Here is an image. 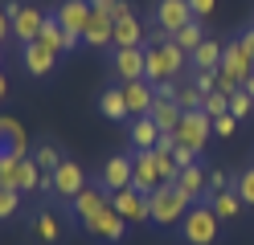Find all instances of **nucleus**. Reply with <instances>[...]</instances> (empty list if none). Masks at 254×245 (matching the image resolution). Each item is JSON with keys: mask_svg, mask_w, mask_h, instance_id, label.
I'll return each mask as SVG.
<instances>
[{"mask_svg": "<svg viewBox=\"0 0 254 245\" xmlns=\"http://www.w3.org/2000/svg\"><path fill=\"white\" fill-rule=\"evenodd\" d=\"M94 184H103L111 196H115V192H123V188H131V155H111L103 168H99Z\"/></svg>", "mask_w": 254, "mask_h": 245, "instance_id": "nucleus-15", "label": "nucleus"}, {"mask_svg": "<svg viewBox=\"0 0 254 245\" xmlns=\"http://www.w3.org/2000/svg\"><path fill=\"white\" fill-rule=\"evenodd\" d=\"M41 21H45V12L37 4H21V12L12 16V41L17 45H29V41H37V33H41Z\"/></svg>", "mask_w": 254, "mask_h": 245, "instance_id": "nucleus-21", "label": "nucleus"}, {"mask_svg": "<svg viewBox=\"0 0 254 245\" xmlns=\"http://www.w3.org/2000/svg\"><path fill=\"white\" fill-rule=\"evenodd\" d=\"M107 204H111V192H107L103 184H94V180H90V184H86V188L70 200V212H74V221H78V225H86L94 212L107 208Z\"/></svg>", "mask_w": 254, "mask_h": 245, "instance_id": "nucleus-14", "label": "nucleus"}, {"mask_svg": "<svg viewBox=\"0 0 254 245\" xmlns=\"http://www.w3.org/2000/svg\"><path fill=\"white\" fill-rule=\"evenodd\" d=\"M4 98H8V74L0 70V102H4Z\"/></svg>", "mask_w": 254, "mask_h": 245, "instance_id": "nucleus-47", "label": "nucleus"}, {"mask_svg": "<svg viewBox=\"0 0 254 245\" xmlns=\"http://www.w3.org/2000/svg\"><path fill=\"white\" fill-rule=\"evenodd\" d=\"M181 102L177 98H156L152 102V123L160 127V131H177V123H181Z\"/></svg>", "mask_w": 254, "mask_h": 245, "instance_id": "nucleus-28", "label": "nucleus"}, {"mask_svg": "<svg viewBox=\"0 0 254 245\" xmlns=\"http://www.w3.org/2000/svg\"><path fill=\"white\" fill-rule=\"evenodd\" d=\"M111 208H115L127 225H152V204H148V196L135 192V188L115 192V196H111Z\"/></svg>", "mask_w": 254, "mask_h": 245, "instance_id": "nucleus-10", "label": "nucleus"}, {"mask_svg": "<svg viewBox=\"0 0 254 245\" xmlns=\"http://www.w3.org/2000/svg\"><path fill=\"white\" fill-rule=\"evenodd\" d=\"M17 192H21V196H29V192L50 196V192H54V188H50V176H45L37 163H33V155H25V159H21V172H17Z\"/></svg>", "mask_w": 254, "mask_h": 245, "instance_id": "nucleus-23", "label": "nucleus"}, {"mask_svg": "<svg viewBox=\"0 0 254 245\" xmlns=\"http://www.w3.org/2000/svg\"><path fill=\"white\" fill-rule=\"evenodd\" d=\"M115 4H119V0H90V8H94V12H107V16L115 12Z\"/></svg>", "mask_w": 254, "mask_h": 245, "instance_id": "nucleus-45", "label": "nucleus"}, {"mask_svg": "<svg viewBox=\"0 0 254 245\" xmlns=\"http://www.w3.org/2000/svg\"><path fill=\"white\" fill-rule=\"evenodd\" d=\"M0 155H4V143H0Z\"/></svg>", "mask_w": 254, "mask_h": 245, "instance_id": "nucleus-49", "label": "nucleus"}, {"mask_svg": "<svg viewBox=\"0 0 254 245\" xmlns=\"http://www.w3.org/2000/svg\"><path fill=\"white\" fill-rule=\"evenodd\" d=\"M172 184H177L193 204H205V200H209V176H205V163H201V159L193 163V168H181V176L172 180Z\"/></svg>", "mask_w": 254, "mask_h": 245, "instance_id": "nucleus-18", "label": "nucleus"}, {"mask_svg": "<svg viewBox=\"0 0 254 245\" xmlns=\"http://www.w3.org/2000/svg\"><path fill=\"white\" fill-rule=\"evenodd\" d=\"M226 188H234V176H230L226 168H209V196L226 192Z\"/></svg>", "mask_w": 254, "mask_h": 245, "instance_id": "nucleus-39", "label": "nucleus"}, {"mask_svg": "<svg viewBox=\"0 0 254 245\" xmlns=\"http://www.w3.org/2000/svg\"><path fill=\"white\" fill-rule=\"evenodd\" d=\"M0 143H4V151H12V155H29L33 151V143H29V135H25V127L12 119V114H0Z\"/></svg>", "mask_w": 254, "mask_h": 245, "instance_id": "nucleus-22", "label": "nucleus"}, {"mask_svg": "<svg viewBox=\"0 0 254 245\" xmlns=\"http://www.w3.org/2000/svg\"><path fill=\"white\" fill-rule=\"evenodd\" d=\"M111 16H115V49H131V45H144V25H139L135 8L127 4V0H119Z\"/></svg>", "mask_w": 254, "mask_h": 245, "instance_id": "nucleus-11", "label": "nucleus"}, {"mask_svg": "<svg viewBox=\"0 0 254 245\" xmlns=\"http://www.w3.org/2000/svg\"><path fill=\"white\" fill-rule=\"evenodd\" d=\"M25 196L21 192H12V188H0V221H17L21 212H25Z\"/></svg>", "mask_w": 254, "mask_h": 245, "instance_id": "nucleus-33", "label": "nucleus"}, {"mask_svg": "<svg viewBox=\"0 0 254 245\" xmlns=\"http://www.w3.org/2000/svg\"><path fill=\"white\" fill-rule=\"evenodd\" d=\"M189 21H197L193 8H189V0H156V8H152V25L156 29H164L168 37L177 29H185Z\"/></svg>", "mask_w": 254, "mask_h": 245, "instance_id": "nucleus-12", "label": "nucleus"}, {"mask_svg": "<svg viewBox=\"0 0 254 245\" xmlns=\"http://www.w3.org/2000/svg\"><path fill=\"white\" fill-rule=\"evenodd\" d=\"M111 74L119 82H148V57H144V45H131V49H111Z\"/></svg>", "mask_w": 254, "mask_h": 245, "instance_id": "nucleus-7", "label": "nucleus"}, {"mask_svg": "<svg viewBox=\"0 0 254 245\" xmlns=\"http://www.w3.org/2000/svg\"><path fill=\"white\" fill-rule=\"evenodd\" d=\"M82 45L86 49H115V16L94 12L90 25H86V33H82Z\"/></svg>", "mask_w": 254, "mask_h": 245, "instance_id": "nucleus-20", "label": "nucleus"}, {"mask_svg": "<svg viewBox=\"0 0 254 245\" xmlns=\"http://www.w3.org/2000/svg\"><path fill=\"white\" fill-rule=\"evenodd\" d=\"M193 86L201 94H213L217 90V70H193Z\"/></svg>", "mask_w": 254, "mask_h": 245, "instance_id": "nucleus-40", "label": "nucleus"}, {"mask_svg": "<svg viewBox=\"0 0 254 245\" xmlns=\"http://www.w3.org/2000/svg\"><path fill=\"white\" fill-rule=\"evenodd\" d=\"M189 8H193V16H197V21H205V16L217 8V0H189Z\"/></svg>", "mask_w": 254, "mask_h": 245, "instance_id": "nucleus-42", "label": "nucleus"}, {"mask_svg": "<svg viewBox=\"0 0 254 245\" xmlns=\"http://www.w3.org/2000/svg\"><path fill=\"white\" fill-rule=\"evenodd\" d=\"M234 127H238V119H234V114H213V135L230 139V135H234Z\"/></svg>", "mask_w": 254, "mask_h": 245, "instance_id": "nucleus-41", "label": "nucleus"}, {"mask_svg": "<svg viewBox=\"0 0 254 245\" xmlns=\"http://www.w3.org/2000/svg\"><path fill=\"white\" fill-rule=\"evenodd\" d=\"M144 57H148V82H152V86H160V82H177L185 74V65H189V53L177 49L172 37L144 45Z\"/></svg>", "mask_w": 254, "mask_h": 245, "instance_id": "nucleus-1", "label": "nucleus"}, {"mask_svg": "<svg viewBox=\"0 0 254 245\" xmlns=\"http://www.w3.org/2000/svg\"><path fill=\"white\" fill-rule=\"evenodd\" d=\"M217 229H221L217 212L209 204H193L185 212V221H181V237H185V245H213Z\"/></svg>", "mask_w": 254, "mask_h": 245, "instance_id": "nucleus-4", "label": "nucleus"}, {"mask_svg": "<svg viewBox=\"0 0 254 245\" xmlns=\"http://www.w3.org/2000/svg\"><path fill=\"white\" fill-rule=\"evenodd\" d=\"M119 86H123V102H127V114H131V119L152 114V102H156L152 82H119Z\"/></svg>", "mask_w": 254, "mask_h": 245, "instance_id": "nucleus-19", "label": "nucleus"}, {"mask_svg": "<svg viewBox=\"0 0 254 245\" xmlns=\"http://www.w3.org/2000/svg\"><path fill=\"white\" fill-rule=\"evenodd\" d=\"M238 45H242L246 53L254 57V25H250V29H242V33H238Z\"/></svg>", "mask_w": 254, "mask_h": 245, "instance_id": "nucleus-43", "label": "nucleus"}, {"mask_svg": "<svg viewBox=\"0 0 254 245\" xmlns=\"http://www.w3.org/2000/svg\"><path fill=\"white\" fill-rule=\"evenodd\" d=\"M54 16H58V25L66 33L82 37L86 25H90V16H94V8H90V0H62V4L54 8Z\"/></svg>", "mask_w": 254, "mask_h": 245, "instance_id": "nucleus-16", "label": "nucleus"}, {"mask_svg": "<svg viewBox=\"0 0 254 245\" xmlns=\"http://www.w3.org/2000/svg\"><path fill=\"white\" fill-rule=\"evenodd\" d=\"M86 184H90V176L82 172V163H78V159H62L58 168L50 172V188H54L50 196H54V200H66L70 204Z\"/></svg>", "mask_w": 254, "mask_h": 245, "instance_id": "nucleus-5", "label": "nucleus"}, {"mask_svg": "<svg viewBox=\"0 0 254 245\" xmlns=\"http://www.w3.org/2000/svg\"><path fill=\"white\" fill-rule=\"evenodd\" d=\"M242 90H246V94H250V98H254V74H250V78H246V82H242Z\"/></svg>", "mask_w": 254, "mask_h": 245, "instance_id": "nucleus-48", "label": "nucleus"}, {"mask_svg": "<svg viewBox=\"0 0 254 245\" xmlns=\"http://www.w3.org/2000/svg\"><path fill=\"white\" fill-rule=\"evenodd\" d=\"M156 98H177V82H160V86H156Z\"/></svg>", "mask_w": 254, "mask_h": 245, "instance_id": "nucleus-46", "label": "nucleus"}, {"mask_svg": "<svg viewBox=\"0 0 254 245\" xmlns=\"http://www.w3.org/2000/svg\"><path fill=\"white\" fill-rule=\"evenodd\" d=\"M160 163H156V151L152 147H144V151H131V188L152 196L156 188H160Z\"/></svg>", "mask_w": 254, "mask_h": 245, "instance_id": "nucleus-8", "label": "nucleus"}, {"mask_svg": "<svg viewBox=\"0 0 254 245\" xmlns=\"http://www.w3.org/2000/svg\"><path fill=\"white\" fill-rule=\"evenodd\" d=\"M99 114L107 123H131V114H127V102H123V86H103L99 90Z\"/></svg>", "mask_w": 254, "mask_h": 245, "instance_id": "nucleus-24", "label": "nucleus"}, {"mask_svg": "<svg viewBox=\"0 0 254 245\" xmlns=\"http://www.w3.org/2000/svg\"><path fill=\"white\" fill-rule=\"evenodd\" d=\"M148 204H152V225H160V229L181 225L185 212L193 208V200H189V196H185L177 184H160V188L148 196Z\"/></svg>", "mask_w": 254, "mask_h": 245, "instance_id": "nucleus-3", "label": "nucleus"}, {"mask_svg": "<svg viewBox=\"0 0 254 245\" xmlns=\"http://www.w3.org/2000/svg\"><path fill=\"white\" fill-rule=\"evenodd\" d=\"M17 172H21V155L4 151V155H0V188H12V192H17Z\"/></svg>", "mask_w": 254, "mask_h": 245, "instance_id": "nucleus-34", "label": "nucleus"}, {"mask_svg": "<svg viewBox=\"0 0 254 245\" xmlns=\"http://www.w3.org/2000/svg\"><path fill=\"white\" fill-rule=\"evenodd\" d=\"M82 229H86L94 241H103V245H119V241H123V233H127V221H123L119 212L107 204V208H99V212H94V217H90Z\"/></svg>", "mask_w": 254, "mask_h": 245, "instance_id": "nucleus-9", "label": "nucleus"}, {"mask_svg": "<svg viewBox=\"0 0 254 245\" xmlns=\"http://www.w3.org/2000/svg\"><path fill=\"white\" fill-rule=\"evenodd\" d=\"M205 114H230V94H221V90H213V94H205V106H201Z\"/></svg>", "mask_w": 254, "mask_h": 245, "instance_id": "nucleus-37", "label": "nucleus"}, {"mask_svg": "<svg viewBox=\"0 0 254 245\" xmlns=\"http://www.w3.org/2000/svg\"><path fill=\"white\" fill-rule=\"evenodd\" d=\"M250 74H254V57L238 45V37L226 41V53H221V65H217V90H221V94L242 90V82H246Z\"/></svg>", "mask_w": 254, "mask_h": 245, "instance_id": "nucleus-2", "label": "nucleus"}, {"mask_svg": "<svg viewBox=\"0 0 254 245\" xmlns=\"http://www.w3.org/2000/svg\"><path fill=\"white\" fill-rule=\"evenodd\" d=\"M172 135H177L181 147H193V151L201 155V151H205V143H209V135H213V119H209L205 110H185Z\"/></svg>", "mask_w": 254, "mask_h": 245, "instance_id": "nucleus-6", "label": "nucleus"}, {"mask_svg": "<svg viewBox=\"0 0 254 245\" xmlns=\"http://www.w3.org/2000/svg\"><path fill=\"white\" fill-rule=\"evenodd\" d=\"M221 53H226V41L205 37L193 53H189V65H193V70H217V65H221Z\"/></svg>", "mask_w": 254, "mask_h": 245, "instance_id": "nucleus-25", "label": "nucleus"}, {"mask_svg": "<svg viewBox=\"0 0 254 245\" xmlns=\"http://www.w3.org/2000/svg\"><path fill=\"white\" fill-rule=\"evenodd\" d=\"M156 163H160V180H164V184H172V180L181 176V168H177V159H172V151H156Z\"/></svg>", "mask_w": 254, "mask_h": 245, "instance_id": "nucleus-38", "label": "nucleus"}, {"mask_svg": "<svg viewBox=\"0 0 254 245\" xmlns=\"http://www.w3.org/2000/svg\"><path fill=\"white\" fill-rule=\"evenodd\" d=\"M205 37H209V33H205V25L201 21H189L185 29H177V33H172V41H177V49H185V53H193V49L205 41Z\"/></svg>", "mask_w": 254, "mask_h": 245, "instance_id": "nucleus-31", "label": "nucleus"}, {"mask_svg": "<svg viewBox=\"0 0 254 245\" xmlns=\"http://www.w3.org/2000/svg\"><path fill=\"white\" fill-rule=\"evenodd\" d=\"M234 192L242 196L246 208H254V168H246L242 176H234Z\"/></svg>", "mask_w": 254, "mask_h": 245, "instance_id": "nucleus-36", "label": "nucleus"}, {"mask_svg": "<svg viewBox=\"0 0 254 245\" xmlns=\"http://www.w3.org/2000/svg\"><path fill=\"white\" fill-rule=\"evenodd\" d=\"M29 155H33V163H37V168H41L45 176H50V172L58 168V163L66 159V155H62V147H58L54 139H41V143H33V151H29Z\"/></svg>", "mask_w": 254, "mask_h": 245, "instance_id": "nucleus-30", "label": "nucleus"}, {"mask_svg": "<svg viewBox=\"0 0 254 245\" xmlns=\"http://www.w3.org/2000/svg\"><path fill=\"white\" fill-rule=\"evenodd\" d=\"M37 41L45 49H54V53H66V29L58 25V16L54 12H45V21H41V33H37Z\"/></svg>", "mask_w": 254, "mask_h": 245, "instance_id": "nucleus-29", "label": "nucleus"}, {"mask_svg": "<svg viewBox=\"0 0 254 245\" xmlns=\"http://www.w3.org/2000/svg\"><path fill=\"white\" fill-rule=\"evenodd\" d=\"M230 114H234L238 123L250 119V114H254V98H250L246 90H234V94H230Z\"/></svg>", "mask_w": 254, "mask_h": 245, "instance_id": "nucleus-35", "label": "nucleus"}, {"mask_svg": "<svg viewBox=\"0 0 254 245\" xmlns=\"http://www.w3.org/2000/svg\"><path fill=\"white\" fill-rule=\"evenodd\" d=\"M58 57H62V53L45 49L41 41L21 45V65H25V74H29V78H50V74L58 70Z\"/></svg>", "mask_w": 254, "mask_h": 245, "instance_id": "nucleus-13", "label": "nucleus"}, {"mask_svg": "<svg viewBox=\"0 0 254 245\" xmlns=\"http://www.w3.org/2000/svg\"><path fill=\"white\" fill-rule=\"evenodd\" d=\"M62 233H66V225H62V217L54 208H37L33 217H29V237L41 241V245H58Z\"/></svg>", "mask_w": 254, "mask_h": 245, "instance_id": "nucleus-17", "label": "nucleus"}, {"mask_svg": "<svg viewBox=\"0 0 254 245\" xmlns=\"http://www.w3.org/2000/svg\"><path fill=\"white\" fill-rule=\"evenodd\" d=\"M156 139H160V127L152 123V114H144V119H131V123H127V143H131L135 151H144V147H156Z\"/></svg>", "mask_w": 254, "mask_h": 245, "instance_id": "nucleus-26", "label": "nucleus"}, {"mask_svg": "<svg viewBox=\"0 0 254 245\" xmlns=\"http://www.w3.org/2000/svg\"><path fill=\"white\" fill-rule=\"evenodd\" d=\"M0 61H4V49H0Z\"/></svg>", "mask_w": 254, "mask_h": 245, "instance_id": "nucleus-50", "label": "nucleus"}, {"mask_svg": "<svg viewBox=\"0 0 254 245\" xmlns=\"http://www.w3.org/2000/svg\"><path fill=\"white\" fill-rule=\"evenodd\" d=\"M8 37H12V21L4 16V8H0V45H4Z\"/></svg>", "mask_w": 254, "mask_h": 245, "instance_id": "nucleus-44", "label": "nucleus"}, {"mask_svg": "<svg viewBox=\"0 0 254 245\" xmlns=\"http://www.w3.org/2000/svg\"><path fill=\"white\" fill-rule=\"evenodd\" d=\"M177 102H181V110H201L205 106V94L193 86V78H177Z\"/></svg>", "mask_w": 254, "mask_h": 245, "instance_id": "nucleus-32", "label": "nucleus"}, {"mask_svg": "<svg viewBox=\"0 0 254 245\" xmlns=\"http://www.w3.org/2000/svg\"><path fill=\"white\" fill-rule=\"evenodd\" d=\"M205 204H209L213 212H217V221H238V217H242V196H238L234 188H226V192H217V196H209V200H205Z\"/></svg>", "mask_w": 254, "mask_h": 245, "instance_id": "nucleus-27", "label": "nucleus"}]
</instances>
